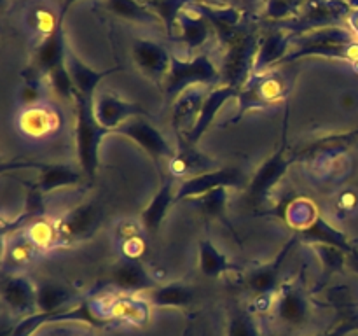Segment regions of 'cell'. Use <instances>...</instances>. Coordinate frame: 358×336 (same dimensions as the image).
<instances>
[{
	"mask_svg": "<svg viewBox=\"0 0 358 336\" xmlns=\"http://www.w3.org/2000/svg\"><path fill=\"white\" fill-rule=\"evenodd\" d=\"M219 79L220 70H217L215 63L208 58V55L191 56L189 59L171 56L170 70L164 77V84H166V94L178 97L194 84H213Z\"/></svg>",
	"mask_w": 358,
	"mask_h": 336,
	"instance_id": "6da1fadb",
	"label": "cell"
},
{
	"mask_svg": "<svg viewBox=\"0 0 358 336\" xmlns=\"http://www.w3.org/2000/svg\"><path fill=\"white\" fill-rule=\"evenodd\" d=\"M73 98H76L77 111V153H79L80 167L87 175H93L98 163V146L107 130L98 125L91 98L80 93H76Z\"/></svg>",
	"mask_w": 358,
	"mask_h": 336,
	"instance_id": "7a4b0ae2",
	"label": "cell"
},
{
	"mask_svg": "<svg viewBox=\"0 0 358 336\" xmlns=\"http://www.w3.org/2000/svg\"><path fill=\"white\" fill-rule=\"evenodd\" d=\"M257 51L259 38L254 34H241L236 41L231 42L220 66V79L226 80V86L238 90V86L247 83L252 70H255Z\"/></svg>",
	"mask_w": 358,
	"mask_h": 336,
	"instance_id": "3957f363",
	"label": "cell"
},
{
	"mask_svg": "<svg viewBox=\"0 0 358 336\" xmlns=\"http://www.w3.org/2000/svg\"><path fill=\"white\" fill-rule=\"evenodd\" d=\"M303 7L304 9H301L296 23L285 27V30H289L290 34L306 31L310 28L313 30L329 28V24L341 20L348 10L343 0H306Z\"/></svg>",
	"mask_w": 358,
	"mask_h": 336,
	"instance_id": "277c9868",
	"label": "cell"
},
{
	"mask_svg": "<svg viewBox=\"0 0 358 336\" xmlns=\"http://www.w3.org/2000/svg\"><path fill=\"white\" fill-rule=\"evenodd\" d=\"M59 112L52 105L35 104L24 107L17 115V130L28 139H45L62 128Z\"/></svg>",
	"mask_w": 358,
	"mask_h": 336,
	"instance_id": "5b68a950",
	"label": "cell"
},
{
	"mask_svg": "<svg viewBox=\"0 0 358 336\" xmlns=\"http://www.w3.org/2000/svg\"><path fill=\"white\" fill-rule=\"evenodd\" d=\"M114 132L135 140L140 147H143V149L149 154H152L154 158H168V160H170L175 154L173 150H171L168 140L164 139L163 133H161L156 126L150 125L149 121L140 118V115L128 119L124 125H121L117 130H114Z\"/></svg>",
	"mask_w": 358,
	"mask_h": 336,
	"instance_id": "8992f818",
	"label": "cell"
},
{
	"mask_svg": "<svg viewBox=\"0 0 358 336\" xmlns=\"http://www.w3.org/2000/svg\"><path fill=\"white\" fill-rule=\"evenodd\" d=\"M243 182V174L236 168H226V170H210L206 174L196 175V177L182 181L180 188L175 192V200L191 198V196H201L205 192L217 188H229Z\"/></svg>",
	"mask_w": 358,
	"mask_h": 336,
	"instance_id": "52a82bcc",
	"label": "cell"
},
{
	"mask_svg": "<svg viewBox=\"0 0 358 336\" xmlns=\"http://www.w3.org/2000/svg\"><path fill=\"white\" fill-rule=\"evenodd\" d=\"M93 112L101 128H105L107 132L108 130L114 132L119 126L124 125L128 119L142 114V108L131 102L115 97V94L105 93L96 97V100L93 102Z\"/></svg>",
	"mask_w": 358,
	"mask_h": 336,
	"instance_id": "ba28073f",
	"label": "cell"
},
{
	"mask_svg": "<svg viewBox=\"0 0 358 336\" xmlns=\"http://www.w3.org/2000/svg\"><path fill=\"white\" fill-rule=\"evenodd\" d=\"M133 59L145 76L161 80L170 70L171 55L161 44L147 38H138L133 44Z\"/></svg>",
	"mask_w": 358,
	"mask_h": 336,
	"instance_id": "9c48e42d",
	"label": "cell"
},
{
	"mask_svg": "<svg viewBox=\"0 0 358 336\" xmlns=\"http://www.w3.org/2000/svg\"><path fill=\"white\" fill-rule=\"evenodd\" d=\"M177 27L178 31H180V41L191 51L196 48H201L205 42H208L213 31V27L210 24V21L196 7V0L182 9L180 16L177 20Z\"/></svg>",
	"mask_w": 358,
	"mask_h": 336,
	"instance_id": "30bf717a",
	"label": "cell"
},
{
	"mask_svg": "<svg viewBox=\"0 0 358 336\" xmlns=\"http://www.w3.org/2000/svg\"><path fill=\"white\" fill-rule=\"evenodd\" d=\"M63 18H65V13L62 10V20H59L56 30L49 37H44L37 52H35V69L41 74H48L49 76L52 70H56L59 65L65 63L66 49L65 42H63Z\"/></svg>",
	"mask_w": 358,
	"mask_h": 336,
	"instance_id": "8fae6325",
	"label": "cell"
},
{
	"mask_svg": "<svg viewBox=\"0 0 358 336\" xmlns=\"http://www.w3.org/2000/svg\"><path fill=\"white\" fill-rule=\"evenodd\" d=\"M3 303L16 314H28L38 310L37 308V289L24 276H10L2 286Z\"/></svg>",
	"mask_w": 358,
	"mask_h": 336,
	"instance_id": "7c38bea8",
	"label": "cell"
},
{
	"mask_svg": "<svg viewBox=\"0 0 358 336\" xmlns=\"http://www.w3.org/2000/svg\"><path fill=\"white\" fill-rule=\"evenodd\" d=\"M98 220H100V214L93 205L77 206L59 223V240H65V238L66 240H70V238L79 240V238L87 237L98 226Z\"/></svg>",
	"mask_w": 358,
	"mask_h": 336,
	"instance_id": "4fadbf2b",
	"label": "cell"
},
{
	"mask_svg": "<svg viewBox=\"0 0 358 336\" xmlns=\"http://www.w3.org/2000/svg\"><path fill=\"white\" fill-rule=\"evenodd\" d=\"M203 104H205V94H203L201 90H196V88H189L184 93L178 94L173 105V115H171L173 128L178 130V132H184L187 128L189 133H191L196 121H198Z\"/></svg>",
	"mask_w": 358,
	"mask_h": 336,
	"instance_id": "5bb4252c",
	"label": "cell"
},
{
	"mask_svg": "<svg viewBox=\"0 0 358 336\" xmlns=\"http://www.w3.org/2000/svg\"><path fill=\"white\" fill-rule=\"evenodd\" d=\"M290 41H292V34L285 28L280 31H271L264 38H261L257 59H255V70H264L275 63H282L285 59Z\"/></svg>",
	"mask_w": 358,
	"mask_h": 336,
	"instance_id": "9a60e30c",
	"label": "cell"
},
{
	"mask_svg": "<svg viewBox=\"0 0 358 336\" xmlns=\"http://www.w3.org/2000/svg\"><path fill=\"white\" fill-rule=\"evenodd\" d=\"M238 93V90L231 86H220L217 90H213L208 97L205 98V104H203L201 112H199V118L196 121L194 128L191 130V133L187 135V146H194L198 142L199 136L205 133V130L208 128L210 122L213 121V118L217 115V112L220 111L224 104L227 102V98L234 97Z\"/></svg>",
	"mask_w": 358,
	"mask_h": 336,
	"instance_id": "2e32d148",
	"label": "cell"
},
{
	"mask_svg": "<svg viewBox=\"0 0 358 336\" xmlns=\"http://www.w3.org/2000/svg\"><path fill=\"white\" fill-rule=\"evenodd\" d=\"M65 65H66V70H69L70 79H72L73 88H76L77 93L84 94V97H87V98H93L98 83H100V80L103 79L107 74L117 70V69H112V70H105V72H94V70H91L90 66L84 65V63L80 62V59L77 58L72 51H66Z\"/></svg>",
	"mask_w": 358,
	"mask_h": 336,
	"instance_id": "e0dca14e",
	"label": "cell"
},
{
	"mask_svg": "<svg viewBox=\"0 0 358 336\" xmlns=\"http://www.w3.org/2000/svg\"><path fill=\"white\" fill-rule=\"evenodd\" d=\"M112 284L117 289L126 293H138V290H150L156 287V282L149 273L143 270L142 265L135 261H128L114 270L112 273Z\"/></svg>",
	"mask_w": 358,
	"mask_h": 336,
	"instance_id": "ac0fdd59",
	"label": "cell"
},
{
	"mask_svg": "<svg viewBox=\"0 0 358 336\" xmlns=\"http://www.w3.org/2000/svg\"><path fill=\"white\" fill-rule=\"evenodd\" d=\"M276 314L285 324L299 326L308 318L310 304L299 290L285 289L276 301Z\"/></svg>",
	"mask_w": 358,
	"mask_h": 336,
	"instance_id": "d6986e66",
	"label": "cell"
},
{
	"mask_svg": "<svg viewBox=\"0 0 358 336\" xmlns=\"http://www.w3.org/2000/svg\"><path fill=\"white\" fill-rule=\"evenodd\" d=\"M192 146L185 147L184 150H178L173 156L170 158V163H168V170L173 177H196V175H201L208 172L210 161L205 156H201L199 153H196L194 149H191Z\"/></svg>",
	"mask_w": 358,
	"mask_h": 336,
	"instance_id": "ffe728a7",
	"label": "cell"
},
{
	"mask_svg": "<svg viewBox=\"0 0 358 336\" xmlns=\"http://www.w3.org/2000/svg\"><path fill=\"white\" fill-rule=\"evenodd\" d=\"M175 181L173 178H168L164 182V186L161 188V191L154 196V200L150 202V205L147 206V210L143 212L142 216V224L147 227L149 231H157L159 230L161 220L164 219L166 216L168 206L171 205V202L175 200Z\"/></svg>",
	"mask_w": 358,
	"mask_h": 336,
	"instance_id": "44dd1931",
	"label": "cell"
},
{
	"mask_svg": "<svg viewBox=\"0 0 358 336\" xmlns=\"http://www.w3.org/2000/svg\"><path fill=\"white\" fill-rule=\"evenodd\" d=\"M107 9L124 20L145 24H163L156 13L138 0H107Z\"/></svg>",
	"mask_w": 358,
	"mask_h": 336,
	"instance_id": "7402d4cb",
	"label": "cell"
},
{
	"mask_svg": "<svg viewBox=\"0 0 358 336\" xmlns=\"http://www.w3.org/2000/svg\"><path fill=\"white\" fill-rule=\"evenodd\" d=\"M101 307L107 308L110 317L114 315V317L122 318V321L126 322H133V324H142V322L147 321V315H149L147 304L133 296L110 300L108 303L101 304ZM103 308H101V310H103Z\"/></svg>",
	"mask_w": 358,
	"mask_h": 336,
	"instance_id": "603a6c76",
	"label": "cell"
},
{
	"mask_svg": "<svg viewBox=\"0 0 358 336\" xmlns=\"http://www.w3.org/2000/svg\"><path fill=\"white\" fill-rule=\"evenodd\" d=\"M37 167L41 170V181H38L41 191H52L63 186L76 184L80 178L73 168L62 167V164H37Z\"/></svg>",
	"mask_w": 358,
	"mask_h": 336,
	"instance_id": "cb8c5ba5",
	"label": "cell"
},
{
	"mask_svg": "<svg viewBox=\"0 0 358 336\" xmlns=\"http://www.w3.org/2000/svg\"><path fill=\"white\" fill-rule=\"evenodd\" d=\"M149 300L157 307H185L192 300V290L184 284H168L150 289Z\"/></svg>",
	"mask_w": 358,
	"mask_h": 336,
	"instance_id": "d4e9b609",
	"label": "cell"
},
{
	"mask_svg": "<svg viewBox=\"0 0 358 336\" xmlns=\"http://www.w3.org/2000/svg\"><path fill=\"white\" fill-rule=\"evenodd\" d=\"M70 294L65 287L58 284L45 282L37 289V308L42 314H52V312L65 310Z\"/></svg>",
	"mask_w": 358,
	"mask_h": 336,
	"instance_id": "484cf974",
	"label": "cell"
},
{
	"mask_svg": "<svg viewBox=\"0 0 358 336\" xmlns=\"http://www.w3.org/2000/svg\"><path fill=\"white\" fill-rule=\"evenodd\" d=\"M283 91H285V83L280 76L271 74V76L262 77L259 83H255V86L250 88L248 94H243V98H250L248 104L254 98V104H269V102L280 100L283 97Z\"/></svg>",
	"mask_w": 358,
	"mask_h": 336,
	"instance_id": "4316f807",
	"label": "cell"
},
{
	"mask_svg": "<svg viewBox=\"0 0 358 336\" xmlns=\"http://www.w3.org/2000/svg\"><path fill=\"white\" fill-rule=\"evenodd\" d=\"M285 167L287 163L283 161L282 154H276L273 160H269L268 163L259 170V174L255 175L254 182H252V188H250L252 195L259 198V196H262L264 192H268L269 188L275 186L276 181L282 177L283 172H285Z\"/></svg>",
	"mask_w": 358,
	"mask_h": 336,
	"instance_id": "83f0119b",
	"label": "cell"
},
{
	"mask_svg": "<svg viewBox=\"0 0 358 336\" xmlns=\"http://www.w3.org/2000/svg\"><path fill=\"white\" fill-rule=\"evenodd\" d=\"M191 2H194V0H154V2L149 4V7L159 16V20L163 21L166 30L170 34H173L182 9L185 6H189Z\"/></svg>",
	"mask_w": 358,
	"mask_h": 336,
	"instance_id": "f1b7e54d",
	"label": "cell"
},
{
	"mask_svg": "<svg viewBox=\"0 0 358 336\" xmlns=\"http://www.w3.org/2000/svg\"><path fill=\"white\" fill-rule=\"evenodd\" d=\"M287 248H289V247H287ZM287 248H285V252H283V254H282V258H280L278 261L275 262V265L266 266V268L257 270V272H255L254 275L250 276V280H248L250 287L255 290V293H259V296H264V294H269L273 289H275L276 280H278L280 265H282V259L285 258Z\"/></svg>",
	"mask_w": 358,
	"mask_h": 336,
	"instance_id": "f546056e",
	"label": "cell"
},
{
	"mask_svg": "<svg viewBox=\"0 0 358 336\" xmlns=\"http://www.w3.org/2000/svg\"><path fill=\"white\" fill-rule=\"evenodd\" d=\"M27 237L38 248H48L59 240L58 226L48 223V220H34V223H30V227H27Z\"/></svg>",
	"mask_w": 358,
	"mask_h": 336,
	"instance_id": "4dcf8cb0",
	"label": "cell"
},
{
	"mask_svg": "<svg viewBox=\"0 0 358 336\" xmlns=\"http://www.w3.org/2000/svg\"><path fill=\"white\" fill-rule=\"evenodd\" d=\"M201 270L205 275H219L226 270V258L210 241L201 244Z\"/></svg>",
	"mask_w": 358,
	"mask_h": 336,
	"instance_id": "1f68e13d",
	"label": "cell"
},
{
	"mask_svg": "<svg viewBox=\"0 0 358 336\" xmlns=\"http://www.w3.org/2000/svg\"><path fill=\"white\" fill-rule=\"evenodd\" d=\"M37 251V245L24 234V237H17L16 240H13L10 251L6 252V255H10L13 262H16V265H24V262H30L35 258Z\"/></svg>",
	"mask_w": 358,
	"mask_h": 336,
	"instance_id": "d6a6232c",
	"label": "cell"
},
{
	"mask_svg": "<svg viewBox=\"0 0 358 336\" xmlns=\"http://www.w3.org/2000/svg\"><path fill=\"white\" fill-rule=\"evenodd\" d=\"M198 203L199 206H201V210L205 214H217L220 209L224 206V203H226V198H227V192H226V188H217V189H212V191L205 192V195L198 196Z\"/></svg>",
	"mask_w": 358,
	"mask_h": 336,
	"instance_id": "836d02e7",
	"label": "cell"
},
{
	"mask_svg": "<svg viewBox=\"0 0 358 336\" xmlns=\"http://www.w3.org/2000/svg\"><path fill=\"white\" fill-rule=\"evenodd\" d=\"M229 336H261L255 322L247 315H240L231 321Z\"/></svg>",
	"mask_w": 358,
	"mask_h": 336,
	"instance_id": "e575fe53",
	"label": "cell"
},
{
	"mask_svg": "<svg viewBox=\"0 0 358 336\" xmlns=\"http://www.w3.org/2000/svg\"><path fill=\"white\" fill-rule=\"evenodd\" d=\"M20 100L24 107L38 104V100H41V83L37 79H28V83H24L23 88H21Z\"/></svg>",
	"mask_w": 358,
	"mask_h": 336,
	"instance_id": "d590c367",
	"label": "cell"
},
{
	"mask_svg": "<svg viewBox=\"0 0 358 336\" xmlns=\"http://www.w3.org/2000/svg\"><path fill=\"white\" fill-rule=\"evenodd\" d=\"M77 0H63V13H66V10H69V7L72 6V4H76Z\"/></svg>",
	"mask_w": 358,
	"mask_h": 336,
	"instance_id": "8d00e7d4",
	"label": "cell"
},
{
	"mask_svg": "<svg viewBox=\"0 0 358 336\" xmlns=\"http://www.w3.org/2000/svg\"><path fill=\"white\" fill-rule=\"evenodd\" d=\"M350 23H352L353 30L358 31V14H355V16H352V20H350Z\"/></svg>",
	"mask_w": 358,
	"mask_h": 336,
	"instance_id": "74e56055",
	"label": "cell"
},
{
	"mask_svg": "<svg viewBox=\"0 0 358 336\" xmlns=\"http://www.w3.org/2000/svg\"><path fill=\"white\" fill-rule=\"evenodd\" d=\"M343 332H345V329H341V331L331 332V335H325V336H343Z\"/></svg>",
	"mask_w": 358,
	"mask_h": 336,
	"instance_id": "f35d334b",
	"label": "cell"
},
{
	"mask_svg": "<svg viewBox=\"0 0 358 336\" xmlns=\"http://www.w3.org/2000/svg\"><path fill=\"white\" fill-rule=\"evenodd\" d=\"M138 2H142V4H145V6H149V4L154 2V0H138Z\"/></svg>",
	"mask_w": 358,
	"mask_h": 336,
	"instance_id": "ab89813d",
	"label": "cell"
},
{
	"mask_svg": "<svg viewBox=\"0 0 358 336\" xmlns=\"http://www.w3.org/2000/svg\"><path fill=\"white\" fill-rule=\"evenodd\" d=\"M353 66H355V69L358 70V62H355V63H353Z\"/></svg>",
	"mask_w": 358,
	"mask_h": 336,
	"instance_id": "60d3db41",
	"label": "cell"
}]
</instances>
